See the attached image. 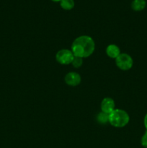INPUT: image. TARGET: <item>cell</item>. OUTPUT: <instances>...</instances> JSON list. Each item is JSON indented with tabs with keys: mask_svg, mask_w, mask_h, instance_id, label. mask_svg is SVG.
<instances>
[{
	"mask_svg": "<svg viewBox=\"0 0 147 148\" xmlns=\"http://www.w3.org/2000/svg\"><path fill=\"white\" fill-rule=\"evenodd\" d=\"M95 43L89 36H81L76 38L71 45V51L74 56L87 58L95 51Z\"/></svg>",
	"mask_w": 147,
	"mask_h": 148,
	"instance_id": "1",
	"label": "cell"
},
{
	"mask_svg": "<svg viewBox=\"0 0 147 148\" xmlns=\"http://www.w3.org/2000/svg\"><path fill=\"white\" fill-rule=\"evenodd\" d=\"M130 116L128 113L122 109H115L109 114V123L114 127L122 128L128 124Z\"/></svg>",
	"mask_w": 147,
	"mask_h": 148,
	"instance_id": "2",
	"label": "cell"
},
{
	"mask_svg": "<svg viewBox=\"0 0 147 148\" xmlns=\"http://www.w3.org/2000/svg\"><path fill=\"white\" fill-rule=\"evenodd\" d=\"M115 64L120 69L128 71L133 67V58L128 53H121L115 59Z\"/></svg>",
	"mask_w": 147,
	"mask_h": 148,
	"instance_id": "3",
	"label": "cell"
},
{
	"mask_svg": "<svg viewBox=\"0 0 147 148\" xmlns=\"http://www.w3.org/2000/svg\"><path fill=\"white\" fill-rule=\"evenodd\" d=\"M74 57V53L69 49H61L56 54V61L62 65H68L71 64Z\"/></svg>",
	"mask_w": 147,
	"mask_h": 148,
	"instance_id": "4",
	"label": "cell"
},
{
	"mask_svg": "<svg viewBox=\"0 0 147 148\" xmlns=\"http://www.w3.org/2000/svg\"><path fill=\"white\" fill-rule=\"evenodd\" d=\"M64 80L65 82L68 85L75 87L77 86L78 85L80 84L82 78H81V76L79 75V74H78L77 72H71L66 74V76H65Z\"/></svg>",
	"mask_w": 147,
	"mask_h": 148,
	"instance_id": "5",
	"label": "cell"
},
{
	"mask_svg": "<svg viewBox=\"0 0 147 148\" xmlns=\"http://www.w3.org/2000/svg\"><path fill=\"white\" fill-rule=\"evenodd\" d=\"M115 101L111 98H105L101 102V111L107 114L112 113L115 109Z\"/></svg>",
	"mask_w": 147,
	"mask_h": 148,
	"instance_id": "6",
	"label": "cell"
},
{
	"mask_svg": "<svg viewBox=\"0 0 147 148\" xmlns=\"http://www.w3.org/2000/svg\"><path fill=\"white\" fill-rule=\"evenodd\" d=\"M106 53L111 59H116L120 54V49L115 44H110L106 48Z\"/></svg>",
	"mask_w": 147,
	"mask_h": 148,
	"instance_id": "7",
	"label": "cell"
},
{
	"mask_svg": "<svg viewBox=\"0 0 147 148\" xmlns=\"http://www.w3.org/2000/svg\"><path fill=\"white\" fill-rule=\"evenodd\" d=\"M146 5V0H133L131 2V8L134 11L139 12L144 10Z\"/></svg>",
	"mask_w": 147,
	"mask_h": 148,
	"instance_id": "8",
	"label": "cell"
},
{
	"mask_svg": "<svg viewBox=\"0 0 147 148\" xmlns=\"http://www.w3.org/2000/svg\"><path fill=\"white\" fill-rule=\"evenodd\" d=\"M74 0H61L60 5L63 10H71L74 7Z\"/></svg>",
	"mask_w": 147,
	"mask_h": 148,
	"instance_id": "9",
	"label": "cell"
},
{
	"mask_svg": "<svg viewBox=\"0 0 147 148\" xmlns=\"http://www.w3.org/2000/svg\"><path fill=\"white\" fill-rule=\"evenodd\" d=\"M97 120L100 124H107L109 122V114H107L101 111L97 116Z\"/></svg>",
	"mask_w": 147,
	"mask_h": 148,
	"instance_id": "10",
	"label": "cell"
},
{
	"mask_svg": "<svg viewBox=\"0 0 147 148\" xmlns=\"http://www.w3.org/2000/svg\"><path fill=\"white\" fill-rule=\"evenodd\" d=\"M71 64L75 68L81 67L82 65L83 64V59L81 57H79V56H74L73 61L71 62Z\"/></svg>",
	"mask_w": 147,
	"mask_h": 148,
	"instance_id": "11",
	"label": "cell"
},
{
	"mask_svg": "<svg viewBox=\"0 0 147 148\" xmlns=\"http://www.w3.org/2000/svg\"><path fill=\"white\" fill-rule=\"evenodd\" d=\"M141 144L144 147L147 148V131L146 130L145 133H144V134L142 136V137H141Z\"/></svg>",
	"mask_w": 147,
	"mask_h": 148,
	"instance_id": "12",
	"label": "cell"
},
{
	"mask_svg": "<svg viewBox=\"0 0 147 148\" xmlns=\"http://www.w3.org/2000/svg\"><path fill=\"white\" fill-rule=\"evenodd\" d=\"M144 127H145V128H146V130L147 131V114H146L145 116H144Z\"/></svg>",
	"mask_w": 147,
	"mask_h": 148,
	"instance_id": "13",
	"label": "cell"
},
{
	"mask_svg": "<svg viewBox=\"0 0 147 148\" xmlns=\"http://www.w3.org/2000/svg\"><path fill=\"white\" fill-rule=\"evenodd\" d=\"M53 1H55V2H57V1H61V0H52Z\"/></svg>",
	"mask_w": 147,
	"mask_h": 148,
	"instance_id": "14",
	"label": "cell"
}]
</instances>
